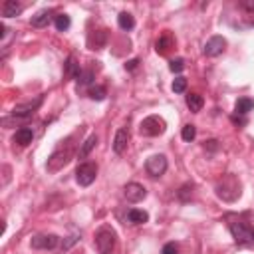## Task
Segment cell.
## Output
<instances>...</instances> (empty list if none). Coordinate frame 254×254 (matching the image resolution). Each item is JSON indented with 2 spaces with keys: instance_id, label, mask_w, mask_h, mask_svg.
<instances>
[{
  "instance_id": "1",
  "label": "cell",
  "mask_w": 254,
  "mask_h": 254,
  "mask_svg": "<svg viewBox=\"0 0 254 254\" xmlns=\"http://www.w3.org/2000/svg\"><path fill=\"white\" fill-rule=\"evenodd\" d=\"M216 196L226 200V202H234L238 196H240V181L232 175V173H226L222 175L218 181H216Z\"/></svg>"
},
{
  "instance_id": "2",
  "label": "cell",
  "mask_w": 254,
  "mask_h": 254,
  "mask_svg": "<svg viewBox=\"0 0 254 254\" xmlns=\"http://www.w3.org/2000/svg\"><path fill=\"white\" fill-rule=\"evenodd\" d=\"M226 220H228V230L238 244H254V226L234 216H228Z\"/></svg>"
},
{
  "instance_id": "3",
  "label": "cell",
  "mask_w": 254,
  "mask_h": 254,
  "mask_svg": "<svg viewBox=\"0 0 254 254\" xmlns=\"http://www.w3.org/2000/svg\"><path fill=\"white\" fill-rule=\"evenodd\" d=\"M115 230L109 228V226H101L97 232H95V248L99 254H113L115 250Z\"/></svg>"
},
{
  "instance_id": "4",
  "label": "cell",
  "mask_w": 254,
  "mask_h": 254,
  "mask_svg": "<svg viewBox=\"0 0 254 254\" xmlns=\"http://www.w3.org/2000/svg\"><path fill=\"white\" fill-rule=\"evenodd\" d=\"M165 129H167V121L159 115H149L139 125V133L145 137H159L165 133Z\"/></svg>"
},
{
  "instance_id": "5",
  "label": "cell",
  "mask_w": 254,
  "mask_h": 254,
  "mask_svg": "<svg viewBox=\"0 0 254 254\" xmlns=\"http://www.w3.org/2000/svg\"><path fill=\"white\" fill-rule=\"evenodd\" d=\"M97 177V165L95 163H81L75 169V181L79 187H89Z\"/></svg>"
},
{
  "instance_id": "6",
  "label": "cell",
  "mask_w": 254,
  "mask_h": 254,
  "mask_svg": "<svg viewBox=\"0 0 254 254\" xmlns=\"http://www.w3.org/2000/svg\"><path fill=\"white\" fill-rule=\"evenodd\" d=\"M169 163H167V157L165 155H151L147 161H145V171L151 175V177H161L165 175Z\"/></svg>"
},
{
  "instance_id": "7",
  "label": "cell",
  "mask_w": 254,
  "mask_h": 254,
  "mask_svg": "<svg viewBox=\"0 0 254 254\" xmlns=\"http://www.w3.org/2000/svg\"><path fill=\"white\" fill-rule=\"evenodd\" d=\"M69 159H71V149H69V147H67V149H58V151H54L52 157L48 159L46 169H48V171H60L64 165L69 163Z\"/></svg>"
},
{
  "instance_id": "8",
  "label": "cell",
  "mask_w": 254,
  "mask_h": 254,
  "mask_svg": "<svg viewBox=\"0 0 254 254\" xmlns=\"http://www.w3.org/2000/svg\"><path fill=\"white\" fill-rule=\"evenodd\" d=\"M58 242H60V238L56 234H36L30 240L32 248H36V250H54L58 246Z\"/></svg>"
},
{
  "instance_id": "9",
  "label": "cell",
  "mask_w": 254,
  "mask_h": 254,
  "mask_svg": "<svg viewBox=\"0 0 254 254\" xmlns=\"http://www.w3.org/2000/svg\"><path fill=\"white\" fill-rule=\"evenodd\" d=\"M224 48H226V40H224L222 36H210V38L206 40L202 52H204V56H208V58H216V56H220V54L224 52Z\"/></svg>"
},
{
  "instance_id": "10",
  "label": "cell",
  "mask_w": 254,
  "mask_h": 254,
  "mask_svg": "<svg viewBox=\"0 0 254 254\" xmlns=\"http://www.w3.org/2000/svg\"><path fill=\"white\" fill-rule=\"evenodd\" d=\"M123 196L129 202H139V200H143L147 196V189L141 183H127L123 187Z\"/></svg>"
},
{
  "instance_id": "11",
  "label": "cell",
  "mask_w": 254,
  "mask_h": 254,
  "mask_svg": "<svg viewBox=\"0 0 254 254\" xmlns=\"http://www.w3.org/2000/svg\"><path fill=\"white\" fill-rule=\"evenodd\" d=\"M127 145H129V131L125 127H121V129H117V133L113 137V151L117 155H123L125 149H127Z\"/></svg>"
},
{
  "instance_id": "12",
  "label": "cell",
  "mask_w": 254,
  "mask_h": 254,
  "mask_svg": "<svg viewBox=\"0 0 254 254\" xmlns=\"http://www.w3.org/2000/svg\"><path fill=\"white\" fill-rule=\"evenodd\" d=\"M32 139H34V131H32L30 127H20V129L14 133V137H12V141H14V143H18L20 147L30 145V143H32Z\"/></svg>"
},
{
  "instance_id": "13",
  "label": "cell",
  "mask_w": 254,
  "mask_h": 254,
  "mask_svg": "<svg viewBox=\"0 0 254 254\" xmlns=\"http://www.w3.org/2000/svg\"><path fill=\"white\" fill-rule=\"evenodd\" d=\"M50 20H52V10H40V12H36V14L32 16L30 24H32L34 28H44V26L50 24Z\"/></svg>"
},
{
  "instance_id": "14",
  "label": "cell",
  "mask_w": 254,
  "mask_h": 254,
  "mask_svg": "<svg viewBox=\"0 0 254 254\" xmlns=\"http://www.w3.org/2000/svg\"><path fill=\"white\" fill-rule=\"evenodd\" d=\"M22 10H24V6H22L20 2H16V0H6L4 6H2V16L14 18V16H18Z\"/></svg>"
},
{
  "instance_id": "15",
  "label": "cell",
  "mask_w": 254,
  "mask_h": 254,
  "mask_svg": "<svg viewBox=\"0 0 254 254\" xmlns=\"http://www.w3.org/2000/svg\"><path fill=\"white\" fill-rule=\"evenodd\" d=\"M254 109V99H250V97H240L236 103H234V113L236 115H246V113H250Z\"/></svg>"
},
{
  "instance_id": "16",
  "label": "cell",
  "mask_w": 254,
  "mask_h": 254,
  "mask_svg": "<svg viewBox=\"0 0 254 254\" xmlns=\"http://www.w3.org/2000/svg\"><path fill=\"white\" fill-rule=\"evenodd\" d=\"M147 220H149V212H145L141 208H131L127 212V222H131V224H145Z\"/></svg>"
},
{
  "instance_id": "17",
  "label": "cell",
  "mask_w": 254,
  "mask_h": 254,
  "mask_svg": "<svg viewBox=\"0 0 254 254\" xmlns=\"http://www.w3.org/2000/svg\"><path fill=\"white\" fill-rule=\"evenodd\" d=\"M105 40H107L105 30H97L95 34H91V36H89L87 44H89V48H91V50H99V48H103V46H105Z\"/></svg>"
},
{
  "instance_id": "18",
  "label": "cell",
  "mask_w": 254,
  "mask_h": 254,
  "mask_svg": "<svg viewBox=\"0 0 254 254\" xmlns=\"http://www.w3.org/2000/svg\"><path fill=\"white\" fill-rule=\"evenodd\" d=\"M171 48H173V38H171L169 32H165V34L155 42V50H157V54H167Z\"/></svg>"
},
{
  "instance_id": "19",
  "label": "cell",
  "mask_w": 254,
  "mask_h": 254,
  "mask_svg": "<svg viewBox=\"0 0 254 254\" xmlns=\"http://www.w3.org/2000/svg\"><path fill=\"white\" fill-rule=\"evenodd\" d=\"M117 24H119V28H121V30L129 32V30H133V28H135V18H133V14H131V12H121V14L117 16Z\"/></svg>"
},
{
  "instance_id": "20",
  "label": "cell",
  "mask_w": 254,
  "mask_h": 254,
  "mask_svg": "<svg viewBox=\"0 0 254 254\" xmlns=\"http://www.w3.org/2000/svg\"><path fill=\"white\" fill-rule=\"evenodd\" d=\"M202 105H204L202 95H198V93H189V95H187V107H189L192 113H198V111L202 109Z\"/></svg>"
},
{
  "instance_id": "21",
  "label": "cell",
  "mask_w": 254,
  "mask_h": 254,
  "mask_svg": "<svg viewBox=\"0 0 254 254\" xmlns=\"http://www.w3.org/2000/svg\"><path fill=\"white\" fill-rule=\"evenodd\" d=\"M79 71H81L79 64H75V58H73V56H69V58L65 60V75H67V77H75V79H77Z\"/></svg>"
},
{
  "instance_id": "22",
  "label": "cell",
  "mask_w": 254,
  "mask_h": 254,
  "mask_svg": "<svg viewBox=\"0 0 254 254\" xmlns=\"http://www.w3.org/2000/svg\"><path fill=\"white\" fill-rule=\"evenodd\" d=\"M69 24H71V20H69L67 14H56L54 16V26H56L58 32H65L69 28Z\"/></svg>"
},
{
  "instance_id": "23",
  "label": "cell",
  "mask_w": 254,
  "mask_h": 254,
  "mask_svg": "<svg viewBox=\"0 0 254 254\" xmlns=\"http://www.w3.org/2000/svg\"><path fill=\"white\" fill-rule=\"evenodd\" d=\"M97 145V135H89L85 141H83V145H81V149H79V159H83V157H87L89 153H91V149Z\"/></svg>"
},
{
  "instance_id": "24",
  "label": "cell",
  "mask_w": 254,
  "mask_h": 254,
  "mask_svg": "<svg viewBox=\"0 0 254 254\" xmlns=\"http://www.w3.org/2000/svg\"><path fill=\"white\" fill-rule=\"evenodd\" d=\"M105 95H107V89H105L103 85L89 87V97H91L93 101H103V99H105Z\"/></svg>"
},
{
  "instance_id": "25",
  "label": "cell",
  "mask_w": 254,
  "mask_h": 254,
  "mask_svg": "<svg viewBox=\"0 0 254 254\" xmlns=\"http://www.w3.org/2000/svg\"><path fill=\"white\" fill-rule=\"evenodd\" d=\"M181 137H183V141L190 143V141L196 137V127H194L192 123H187V125L183 127V131H181Z\"/></svg>"
},
{
  "instance_id": "26",
  "label": "cell",
  "mask_w": 254,
  "mask_h": 254,
  "mask_svg": "<svg viewBox=\"0 0 254 254\" xmlns=\"http://www.w3.org/2000/svg\"><path fill=\"white\" fill-rule=\"evenodd\" d=\"M192 189H194V187H192L190 183H187V185H183V187L179 189V192H177V196H179V198H181L183 202H187V200H189V198L192 196Z\"/></svg>"
},
{
  "instance_id": "27",
  "label": "cell",
  "mask_w": 254,
  "mask_h": 254,
  "mask_svg": "<svg viewBox=\"0 0 254 254\" xmlns=\"http://www.w3.org/2000/svg\"><path fill=\"white\" fill-rule=\"evenodd\" d=\"M75 81H77L79 85H87V83H91V81H93V71H91V69H81Z\"/></svg>"
},
{
  "instance_id": "28",
  "label": "cell",
  "mask_w": 254,
  "mask_h": 254,
  "mask_svg": "<svg viewBox=\"0 0 254 254\" xmlns=\"http://www.w3.org/2000/svg\"><path fill=\"white\" fill-rule=\"evenodd\" d=\"M187 89V79L183 77V75H177L175 79H173V91L175 93H183Z\"/></svg>"
},
{
  "instance_id": "29",
  "label": "cell",
  "mask_w": 254,
  "mask_h": 254,
  "mask_svg": "<svg viewBox=\"0 0 254 254\" xmlns=\"http://www.w3.org/2000/svg\"><path fill=\"white\" fill-rule=\"evenodd\" d=\"M169 69H171L173 73L183 71V69H185V60H183V58H175V60H171V62H169Z\"/></svg>"
},
{
  "instance_id": "30",
  "label": "cell",
  "mask_w": 254,
  "mask_h": 254,
  "mask_svg": "<svg viewBox=\"0 0 254 254\" xmlns=\"http://www.w3.org/2000/svg\"><path fill=\"white\" fill-rule=\"evenodd\" d=\"M161 254H179V246L175 242H167L161 250Z\"/></svg>"
},
{
  "instance_id": "31",
  "label": "cell",
  "mask_w": 254,
  "mask_h": 254,
  "mask_svg": "<svg viewBox=\"0 0 254 254\" xmlns=\"http://www.w3.org/2000/svg\"><path fill=\"white\" fill-rule=\"evenodd\" d=\"M238 6H240L242 10H246V12H254V0H242Z\"/></svg>"
},
{
  "instance_id": "32",
  "label": "cell",
  "mask_w": 254,
  "mask_h": 254,
  "mask_svg": "<svg viewBox=\"0 0 254 254\" xmlns=\"http://www.w3.org/2000/svg\"><path fill=\"white\" fill-rule=\"evenodd\" d=\"M204 149H208V151H216V149H218V141H216V139H208V141H204Z\"/></svg>"
},
{
  "instance_id": "33",
  "label": "cell",
  "mask_w": 254,
  "mask_h": 254,
  "mask_svg": "<svg viewBox=\"0 0 254 254\" xmlns=\"http://www.w3.org/2000/svg\"><path fill=\"white\" fill-rule=\"evenodd\" d=\"M230 119H232L234 125H246V117H244V115H236V113H234Z\"/></svg>"
},
{
  "instance_id": "34",
  "label": "cell",
  "mask_w": 254,
  "mask_h": 254,
  "mask_svg": "<svg viewBox=\"0 0 254 254\" xmlns=\"http://www.w3.org/2000/svg\"><path fill=\"white\" fill-rule=\"evenodd\" d=\"M73 242H77V236H69V238H67V240H65V242L62 244V248H69V246H71Z\"/></svg>"
},
{
  "instance_id": "35",
  "label": "cell",
  "mask_w": 254,
  "mask_h": 254,
  "mask_svg": "<svg viewBox=\"0 0 254 254\" xmlns=\"http://www.w3.org/2000/svg\"><path fill=\"white\" fill-rule=\"evenodd\" d=\"M137 64H139V60H129V62L125 64V69H135Z\"/></svg>"
}]
</instances>
